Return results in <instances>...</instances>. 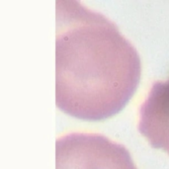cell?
<instances>
[{"instance_id":"1","label":"cell","mask_w":169,"mask_h":169,"mask_svg":"<svg viewBox=\"0 0 169 169\" xmlns=\"http://www.w3.org/2000/svg\"><path fill=\"white\" fill-rule=\"evenodd\" d=\"M140 56L110 19L76 0L56 2V103L77 119L119 113L140 82Z\"/></svg>"},{"instance_id":"2","label":"cell","mask_w":169,"mask_h":169,"mask_svg":"<svg viewBox=\"0 0 169 169\" xmlns=\"http://www.w3.org/2000/svg\"><path fill=\"white\" fill-rule=\"evenodd\" d=\"M56 169H137L124 146L99 134L71 132L56 142Z\"/></svg>"},{"instance_id":"3","label":"cell","mask_w":169,"mask_h":169,"mask_svg":"<svg viewBox=\"0 0 169 169\" xmlns=\"http://www.w3.org/2000/svg\"><path fill=\"white\" fill-rule=\"evenodd\" d=\"M138 131L152 147L169 154V78L152 84L140 108Z\"/></svg>"}]
</instances>
